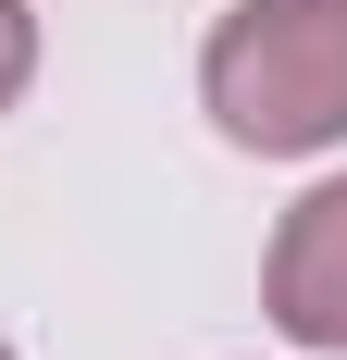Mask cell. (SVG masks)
<instances>
[{"mask_svg":"<svg viewBox=\"0 0 347 360\" xmlns=\"http://www.w3.org/2000/svg\"><path fill=\"white\" fill-rule=\"evenodd\" d=\"M199 87L236 149H335L347 137V0H236Z\"/></svg>","mask_w":347,"mask_h":360,"instance_id":"cell-1","label":"cell"},{"mask_svg":"<svg viewBox=\"0 0 347 360\" xmlns=\"http://www.w3.org/2000/svg\"><path fill=\"white\" fill-rule=\"evenodd\" d=\"M273 323L298 348H347V174L285 212V236H273Z\"/></svg>","mask_w":347,"mask_h":360,"instance_id":"cell-2","label":"cell"},{"mask_svg":"<svg viewBox=\"0 0 347 360\" xmlns=\"http://www.w3.org/2000/svg\"><path fill=\"white\" fill-rule=\"evenodd\" d=\"M25 75H37V25H25V0H0V112H13Z\"/></svg>","mask_w":347,"mask_h":360,"instance_id":"cell-3","label":"cell"},{"mask_svg":"<svg viewBox=\"0 0 347 360\" xmlns=\"http://www.w3.org/2000/svg\"><path fill=\"white\" fill-rule=\"evenodd\" d=\"M0 360H13V348H0Z\"/></svg>","mask_w":347,"mask_h":360,"instance_id":"cell-4","label":"cell"}]
</instances>
